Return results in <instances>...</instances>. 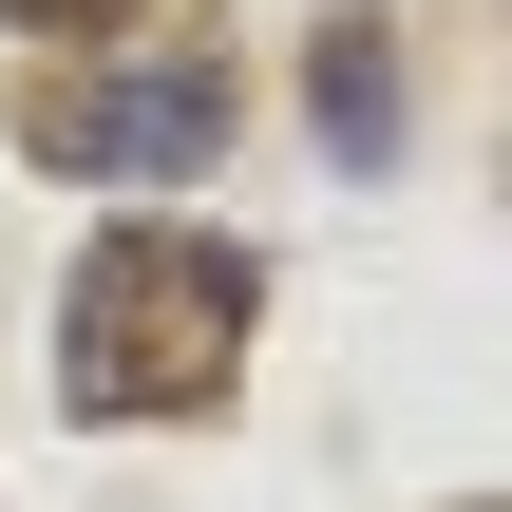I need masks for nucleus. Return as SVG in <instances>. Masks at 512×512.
I'll list each match as a JSON object with an SVG mask.
<instances>
[{
  "label": "nucleus",
  "instance_id": "f257e3e1",
  "mask_svg": "<svg viewBox=\"0 0 512 512\" xmlns=\"http://www.w3.org/2000/svg\"><path fill=\"white\" fill-rule=\"evenodd\" d=\"M266 323V266L228 228H95L57 285V418H209Z\"/></svg>",
  "mask_w": 512,
  "mask_h": 512
},
{
  "label": "nucleus",
  "instance_id": "7ed1b4c3",
  "mask_svg": "<svg viewBox=\"0 0 512 512\" xmlns=\"http://www.w3.org/2000/svg\"><path fill=\"white\" fill-rule=\"evenodd\" d=\"M380 133H399V57H380V19H342V38H323V152L361 171Z\"/></svg>",
  "mask_w": 512,
  "mask_h": 512
},
{
  "label": "nucleus",
  "instance_id": "20e7f679",
  "mask_svg": "<svg viewBox=\"0 0 512 512\" xmlns=\"http://www.w3.org/2000/svg\"><path fill=\"white\" fill-rule=\"evenodd\" d=\"M19 38H95V19H133V0H0Z\"/></svg>",
  "mask_w": 512,
  "mask_h": 512
},
{
  "label": "nucleus",
  "instance_id": "f03ea898",
  "mask_svg": "<svg viewBox=\"0 0 512 512\" xmlns=\"http://www.w3.org/2000/svg\"><path fill=\"white\" fill-rule=\"evenodd\" d=\"M38 152H57V171H95V190H171V171H209V152H228V57H133V76L57 95V114H38Z\"/></svg>",
  "mask_w": 512,
  "mask_h": 512
}]
</instances>
